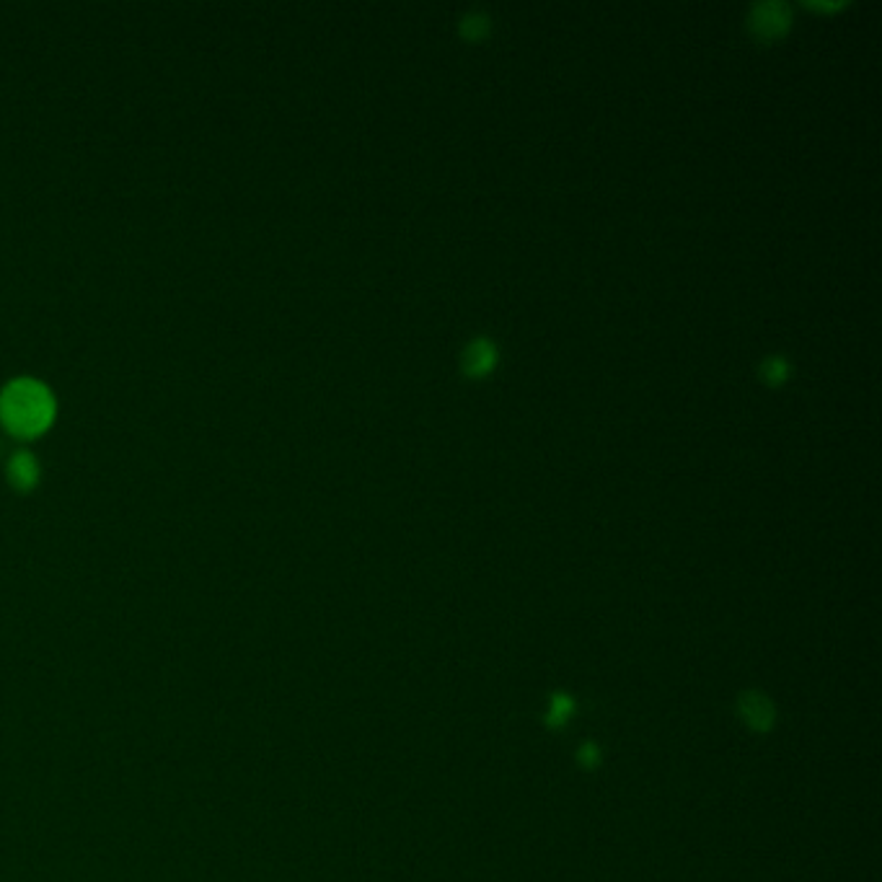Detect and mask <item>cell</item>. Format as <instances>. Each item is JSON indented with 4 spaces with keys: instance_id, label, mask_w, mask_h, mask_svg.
I'll list each match as a JSON object with an SVG mask.
<instances>
[{
    "instance_id": "1",
    "label": "cell",
    "mask_w": 882,
    "mask_h": 882,
    "mask_svg": "<svg viewBox=\"0 0 882 882\" xmlns=\"http://www.w3.org/2000/svg\"><path fill=\"white\" fill-rule=\"evenodd\" d=\"M55 399L41 380L16 378L0 391V422L19 437L39 435L50 427Z\"/></svg>"
},
{
    "instance_id": "2",
    "label": "cell",
    "mask_w": 882,
    "mask_h": 882,
    "mask_svg": "<svg viewBox=\"0 0 882 882\" xmlns=\"http://www.w3.org/2000/svg\"><path fill=\"white\" fill-rule=\"evenodd\" d=\"M789 26H792V9L787 3L769 0V3L753 5L751 13H748V32L753 34V39L763 41V45L780 41L784 34L789 32Z\"/></svg>"
},
{
    "instance_id": "3",
    "label": "cell",
    "mask_w": 882,
    "mask_h": 882,
    "mask_svg": "<svg viewBox=\"0 0 882 882\" xmlns=\"http://www.w3.org/2000/svg\"><path fill=\"white\" fill-rule=\"evenodd\" d=\"M497 360H499V352H497V345L492 342L490 337H476L471 339L467 345V350H463L461 355V371L467 378H487L492 371L497 367Z\"/></svg>"
},
{
    "instance_id": "4",
    "label": "cell",
    "mask_w": 882,
    "mask_h": 882,
    "mask_svg": "<svg viewBox=\"0 0 882 882\" xmlns=\"http://www.w3.org/2000/svg\"><path fill=\"white\" fill-rule=\"evenodd\" d=\"M738 717L746 722L751 730L766 733V730H771V725H774L776 714H774V706H771V701L763 697V693L746 691L738 699Z\"/></svg>"
},
{
    "instance_id": "5",
    "label": "cell",
    "mask_w": 882,
    "mask_h": 882,
    "mask_svg": "<svg viewBox=\"0 0 882 882\" xmlns=\"http://www.w3.org/2000/svg\"><path fill=\"white\" fill-rule=\"evenodd\" d=\"M9 476L19 490L34 487V484H37V476H39V467H37V461H34V456L26 454V450H21V454L13 456L9 461Z\"/></svg>"
},
{
    "instance_id": "6",
    "label": "cell",
    "mask_w": 882,
    "mask_h": 882,
    "mask_svg": "<svg viewBox=\"0 0 882 882\" xmlns=\"http://www.w3.org/2000/svg\"><path fill=\"white\" fill-rule=\"evenodd\" d=\"M759 376H761V380L766 386H782L784 380L789 378V363L784 358H780V355H771V358H766L761 363V367H759Z\"/></svg>"
},
{
    "instance_id": "7",
    "label": "cell",
    "mask_w": 882,
    "mask_h": 882,
    "mask_svg": "<svg viewBox=\"0 0 882 882\" xmlns=\"http://www.w3.org/2000/svg\"><path fill=\"white\" fill-rule=\"evenodd\" d=\"M461 37L469 39V41H479L484 39L490 34V16L487 13H467V16L461 19Z\"/></svg>"
},
{
    "instance_id": "8",
    "label": "cell",
    "mask_w": 882,
    "mask_h": 882,
    "mask_svg": "<svg viewBox=\"0 0 882 882\" xmlns=\"http://www.w3.org/2000/svg\"><path fill=\"white\" fill-rule=\"evenodd\" d=\"M572 712V701H569L565 693H557L552 699V712H548V725H561Z\"/></svg>"
},
{
    "instance_id": "9",
    "label": "cell",
    "mask_w": 882,
    "mask_h": 882,
    "mask_svg": "<svg viewBox=\"0 0 882 882\" xmlns=\"http://www.w3.org/2000/svg\"><path fill=\"white\" fill-rule=\"evenodd\" d=\"M580 761L585 763V766H595V763H599V748L595 746H585L580 751Z\"/></svg>"
}]
</instances>
